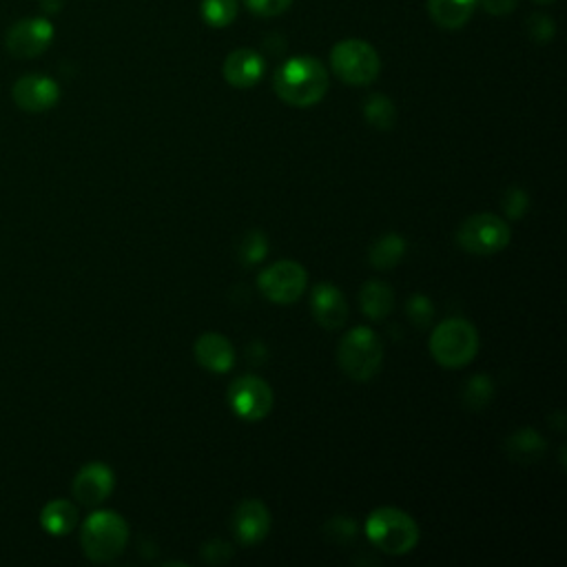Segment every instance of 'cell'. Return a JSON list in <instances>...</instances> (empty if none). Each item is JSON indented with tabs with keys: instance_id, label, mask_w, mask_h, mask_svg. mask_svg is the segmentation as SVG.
<instances>
[{
	"instance_id": "6da1fadb",
	"label": "cell",
	"mask_w": 567,
	"mask_h": 567,
	"mask_svg": "<svg viewBox=\"0 0 567 567\" xmlns=\"http://www.w3.org/2000/svg\"><path fill=\"white\" fill-rule=\"evenodd\" d=\"M328 71L326 67L311 56H300L284 62L273 80L277 96L291 107H313L328 91Z\"/></svg>"
},
{
	"instance_id": "7a4b0ae2",
	"label": "cell",
	"mask_w": 567,
	"mask_h": 567,
	"mask_svg": "<svg viewBox=\"0 0 567 567\" xmlns=\"http://www.w3.org/2000/svg\"><path fill=\"white\" fill-rule=\"evenodd\" d=\"M129 541V523L114 510H99L82 523L80 545L89 560L109 563L118 558Z\"/></svg>"
},
{
	"instance_id": "3957f363",
	"label": "cell",
	"mask_w": 567,
	"mask_h": 567,
	"mask_svg": "<svg viewBox=\"0 0 567 567\" xmlns=\"http://www.w3.org/2000/svg\"><path fill=\"white\" fill-rule=\"evenodd\" d=\"M368 541L386 554L402 556L417 547L419 528L410 514L400 508H377L366 521Z\"/></svg>"
},
{
	"instance_id": "277c9868",
	"label": "cell",
	"mask_w": 567,
	"mask_h": 567,
	"mask_svg": "<svg viewBox=\"0 0 567 567\" xmlns=\"http://www.w3.org/2000/svg\"><path fill=\"white\" fill-rule=\"evenodd\" d=\"M479 352V331L467 320L450 317L430 335V355L443 368H463Z\"/></svg>"
},
{
	"instance_id": "5b68a950",
	"label": "cell",
	"mask_w": 567,
	"mask_h": 567,
	"mask_svg": "<svg viewBox=\"0 0 567 567\" xmlns=\"http://www.w3.org/2000/svg\"><path fill=\"white\" fill-rule=\"evenodd\" d=\"M337 361L346 377L355 382H368L384 363V344L366 326L352 328L337 348Z\"/></svg>"
},
{
	"instance_id": "8992f818",
	"label": "cell",
	"mask_w": 567,
	"mask_h": 567,
	"mask_svg": "<svg viewBox=\"0 0 567 567\" xmlns=\"http://www.w3.org/2000/svg\"><path fill=\"white\" fill-rule=\"evenodd\" d=\"M331 65L333 71L346 82L355 86H363L377 80L382 71L380 54L366 40L348 38L333 47L331 51Z\"/></svg>"
},
{
	"instance_id": "52a82bcc",
	"label": "cell",
	"mask_w": 567,
	"mask_h": 567,
	"mask_svg": "<svg viewBox=\"0 0 567 567\" xmlns=\"http://www.w3.org/2000/svg\"><path fill=\"white\" fill-rule=\"evenodd\" d=\"M512 240L508 222L495 213L470 216L456 231V242L465 253L495 255L501 253Z\"/></svg>"
},
{
	"instance_id": "ba28073f",
	"label": "cell",
	"mask_w": 567,
	"mask_h": 567,
	"mask_svg": "<svg viewBox=\"0 0 567 567\" xmlns=\"http://www.w3.org/2000/svg\"><path fill=\"white\" fill-rule=\"evenodd\" d=\"M306 284H309V273L304 270L302 264L293 259L275 262L273 266L264 268L257 277V287L262 296L268 302L281 304V306L296 304L304 296Z\"/></svg>"
},
{
	"instance_id": "9c48e42d",
	"label": "cell",
	"mask_w": 567,
	"mask_h": 567,
	"mask_svg": "<svg viewBox=\"0 0 567 567\" xmlns=\"http://www.w3.org/2000/svg\"><path fill=\"white\" fill-rule=\"evenodd\" d=\"M273 391L255 374H244L229 389V406L246 421H262L273 410Z\"/></svg>"
},
{
	"instance_id": "30bf717a",
	"label": "cell",
	"mask_w": 567,
	"mask_h": 567,
	"mask_svg": "<svg viewBox=\"0 0 567 567\" xmlns=\"http://www.w3.org/2000/svg\"><path fill=\"white\" fill-rule=\"evenodd\" d=\"M54 43V25L47 19L19 21L5 38V47L14 58H38Z\"/></svg>"
},
{
	"instance_id": "8fae6325",
	"label": "cell",
	"mask_w": 567,
	"mask_h": 567,
	"mask_svg": "<svg viewBox=\"0 0 567 567\" xmlns=\"http://www.w3.org/2000/svg\"><path fill=\"white\" fill-rule=\"evenodd\" d=\"M12 96H14V103L19 105V109H23L27 114H43L58 105L60 86L49 76L30 73V76H23L16 80V84L12 89Z\"/></svg>"
},
{
	"instance_id": "7c38bea8",
	"label": "cell",
	"mask_w": 567,
	"mask_h": 567,
	"mask_svg": "<svg viewBox=\"0 0 567 567\" xmlns=\"http://www.w3.org/2000/svg\"><path fill=\"white\" fill-rule=\"evenodd\" d=\"M116 486V477H114V470L101 461H93L86 463L73 479V497L78 504L93 508V506H101L103 501H107L114 493Z\"/></svg>"
},
{
	"instance_id": "4fadbf2b",
	"label": "cell",
	"mask_w": 567,
	"mask_h": 567,
	"mask_svg": "<svg viewBox=\"0 0 567 567\" xmlns=\"http://www.w3.org/2000/svg\"><path fill=\"white\" fill-rule=\"evenodd\" d=\"M231 530L242 545L262 543L270 530L268 508L257 499L242 501L231 517Z\"/></svg>"
},
{
	"instance_id": "5bb4252c",
	"label": "cell",
	"mask_w": 567,
	"mask_h": 567,
	"mask_svg": "<svg viewBox=\"0 0 567 567\" xmlns=\"http://www.w3.org/2000/svg\"><path fill=\"white\" fill-rule=\"evenodd\" d=\"M311 311L315 322L326 331H337L348 320V302L331 281H322L311 293Z\"/></svg>"
},
{
	"instance_id": "9a60e30c",
	"label": "cell",
	"mask_w": 567,
	"mask_h": 567,
	"mask_svg": "<svg viewBox=\"0 0 567 567\" xmlns=\"http://www.w3.org/2000/svg\"><path fill=\"white\" fill-rule=\"evenodd\" d=\"M196 359L202 368L224 374L235 363V348L222 333H205L194 346Z\"/></svg>"
},
{
	"instance_id": "2e32d148",
	"label": "cell",
	"mask_w": 567,
	"mask_h": 567,
	"mask_svg": "<svg viewBox=\"0 0 567 567\" xmlns=\"http://www.w3.org/2000/svg\"><path fill=\"white\" fill-rule=\"evenodd\" d=\"M264 76V58L253 49H235L224 60V78L231 86H255Z\"/></svg>"
},
{
	"instance_id": "e0dca14e",
	"label": "cell",
	"mask_w": 567,
	"mask_h": 567,
	"mask_svg": "<svg viewBox=\"0 0 567 567\" xmlns=\"http://www.w3.org/2000/svg\"><path fill=\"white\" fill-rule=\"evenodd\" d=\"M479 0H428L432 21L443 30H461L475 16Z\"/></svg>"
},
{
	"instance_id": "ac0fdd59",
	"label": "cell",
	"mask_w": 567,
	"mask_h": 567,
	"mask_svg": "<svg viewBox=\"0 0 567 567\" xmlns=\"http://www.w3.org/2000/svg\"><path fill=\"white\" fill-rule=\"evenodd\" d=\"M359 304L366 317L372 322H384L395 306V293L386 281L370 279L363 284V289L359 293Z\"/></svg>"
},
{
	"instance_id": "d6986e66",
	"label": "cell",
	"mask_w": 567,
	"mask_h": 567,
	"mask_svg": "<svg viewBox=\"0 0 567 567\" xmlns=\"http://www.w3.org/2000/svg\"><path fill=\"white\" fill-rule=\"evenodd\" d=\"M40 525L51 536H67L78 525V510L71 501L56 499L43 508Z\"/></svg>"
},
{
	"instance_id": "ffe728a7",
	"label": "cell",
	"mask_w": 567,
	"mask_h": 567,
	"mask_svg": "<svg viewBox=\"0 0 567 567\" xmlns=\"http://www.w3.org/2000/svg\"><path fill=\"white\" fill-rule=\"evenodd\" d=\"M545 439L532 428H523L506 441V452L517 463H536L545 454Z\"/></svg>"
},
{
	"instance_id": "44dd1931",
	"label": "cell",
	"mask_w": 567,
	"mask_h": 567,
	"mask_svg": "<svg viewBox=\"0 0 567 567\" xmlns=\"http://www.w3.org/2000/svg\"><path fill=\"white\" fill-rule=\"evenodd\" d=\"M404 253H406L404 238H400L397 233H389L370 246L368 259L377 270H391L402 262Z\"/></svg>"
},
{
	"instance_id": "7402d4cb",
	"label": "cell",
	"mask_w": 567,
	"mask_h": 567,
	"mask_svg": "<svg viewBox=\"0 0 567 567\" xmlns=\"http://www.w3.org/2000/svg\"><path fill=\"white\" fill-rule=\"evenodd\" d=\"M363 118L370 127L380 129V131H389L397 123L395 103L391 99L382 96V93H372V96H368L363 103Z\"/></svg>"
},
{
	"instance_id": "603a6c76",
	"label": "cell",
	"mask_w": 567,
	"mask_h": 567,
	"mask_svg": "<svg viewBox=\"0 0 567 567\" xmlns=\"http://www.w3.org/2000/svg\"><path fill=\"white\" fill-rule=\"evenodd\" d=\"M495 397V384L488 374H475L470 377L467 384L463 386L461 402L467 410H484Z\"/></svg>"
},
{
	"instance_id": "cb8c5ba5",
	"label": "cell",
	"mask_w": 567,
	"mask_h": 567,
	"mask_svg": "<svg viewBox=\"0 0 567 567\" xmlns=\"http://www.w3.org/2000/svg\"><path fill=\"white\" fill-rule=\"evenodd\" d=\"M240 10L238 0H202V19L211 27H227L235 21Z\"/></svg>"
},
{
	"instance_id": "d4e9b609",
	"label": "cell",
	"mask_w": 567,
	"mask_h": 567,
	"mask_svg": "<svg viewBox=\"0 0 567 567\" xmlns=\"http://www.w3.org/2000/svg\"><path fill=\"white\" fill-rule=\"evenodd\" d=\"M240 259H242V264H246V266H253V264H259L264 257H266V253H268V240H266V235L262 233V231H251V233H246L244 235V240H242V244H240Z\"/></svg>"
},
{
	"instance_id": "484cf974",
	"label": "cell",
	"mask_w": 567,
	"mask_h": 567,
	"mask_svg": "<svg viewBox=\"0 0 567 567\" xmlns=\"http://www.w3.org/2000/svg\"><path fill=\"white\" fill-rule=\"evenodd\" d=\"M406 315L417 328H428L435 320V306L426 296H413L406 304Z\"/></svg>"
},
{
	"instance_id": "4316f807",
	"label": "cell",
	"mask_w": 567,
	"mask_h": 567,
	"mask_svg": "<svg viewBox=\"0 0 567 567\" xmlns=\"http://www.w3.org/2000/svg\"><path fill=\"white\" fill-rule=\"evenodd\" d=\"M244 5L262 19H275L281 16L284 12H289L293 0H244Z\"/></svg>"
},
{
	"instance_id": "83f0119b",
	"label": "cell",
	"mask_w": 567,
	"mask_h": 567,
	"mask_svg": "<svg viewBox=\"0 0 567 567\" xmlns=\"http://www.w3.org/2000/svg\"><path fill=\"white\" fill-rule=\"evenodd\" d=\"M528 207H530V198H528L523 188H519V186L508 188L506 196H504V211H506L508 218L521 220L525 216Z\"/></svg>"
},
{
	"instance_id": "f1b7e54d",
	"label": "cell",
	"mask_w": 567,
	"mask_h": 567,
	"mask_svg": "<svg viewBox=\"0 0 567 567\" xmlns=\"http://www.w3.org/2000/svg\"><path fill=\"white\" fill-rule=\"evenodd\" d=\"M554 21L545 14H534L532 19H528V34L532 40H536L539 45H545L554 38Z\"/></svg>"
},
{
	"instance_id": "f546056e",
	"label": "cell",
	"mask_w": 567,
	"mask_h": 567,
	"mask_svg": "<svg viewBox=\"0 0 567 567\" xmlns=\"http://www.w3.org/2000/svg\"><path fill=\"white\" fill-rule=\"evenodd\" d=\"M324 532L335 543H348V541H352L357 536V525L350 519H346V517H335L324 528Z\"/></svg>"
},
{
	"instance_id": "4dcf8cb0",
	"label": "cell",
	"mask_w": 567,
	"mask_h": 567,
	"mask_svg": "<svg viewBox=\"0 0 567 567\" xmlns=\"http://www.w3.org/2000/svg\"><path fill=\"white\" fill-rule=\"evenodd\" d=\"M202 556H205L207 563L220 565V563L229 560L233 556V552H231V545H227L224 541H211L202 547Z\"/></svg>"
},
{
	"instance_id": "1f68e13d",
	"label": "cell",
	"mask_w": 567,
	"mask_h": 567,
	"mask_svg": "<svg viewBox=\"0 0 567 567\" xmlns=\"http://www.w3.org/2000/svg\"><path fill=\"white\" fill-rule=\"evenodd\" d=\"M519 0H479V5L484 8V12L493 14V16H508L514 12Z\"/></svg>"
},
{
	"instance_id": "d6a6232c",
	"label": "cell",
	"mask_w": 567,
	"mask_h": 567,
	"mask_svg": "<svg viewBox=\"0 0 567 567\" xmlns=\"http://www.w3.org/2000/svg\"><path fill=\"white\" fill-rule=\"evenodd\" d=\"M40 3V10L47 12V14H58L65 5V0H38Z\"/></svg>"
},
{
	"instance_id": "836d02e7",
	"label": "cell",
	"mask_w": 567,
	"mask_h": 567,
	"mask_svg": "<svg viewBox=\"0 0 567 567\" xmlns=\"http://www.w3.org/2000/svg\"><path fill=\"white\" fill-rule=\"evenodd\" d=\"M536 3H552V0H536Z\"/></svg>"
}]
</instances>
